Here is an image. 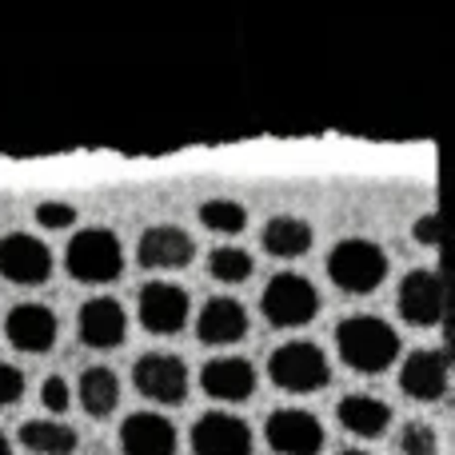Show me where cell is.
Returning a JSON list of instances; mask_svg holds the SVG:
<instances>
[{"instance_id":"6da1fadb","label":"cell","mask_w":455,"mask_h":455,"mask_svg":"<svg viewBox=\"0 0 455 455\" xmlns=\"http://www.w3.org/2000/svg\"><path fill=\"white\" fill-rule=\"evenodd\" d=\"M336 352L352 371L363 376H379L384 368H392L400 355V336L387 320L379 315H347L336 328Z\"/></svg>"},{"instance_id":"7a4b0ae2","label":"cell","mask_w":455,"mask_h":455,"mask_svg":"<svg viewBox=\"0 0 455 455\" xmlns=\"http://www.w3.org/2000/svg\"><path fill=\"white\" fill-rule=\"evenodd\" d=\"M64 264H68L72 280L80 283H108L124 272V248L108 228H84V232L72 235Z\"/></svg>"},{"instance_id":"3957f363","label":"cell","mask_w":455,"mask_h":455,"mask_svg":"<svg viewBox=\"0 0 455 455\" xmlns=\"http://www.w3.org/2000/svg\"><path fill=\"white\" fill-rule=\"evenodd\" d=\"M328 275L336 280V288L363 296V291H376L379 283H384L387 256L379 243L360 240V235H355V240H339L328 256Z\"/></svg>"},{"instance_id":"277c9868","label":"cell","mask_w":455,"mask_h":455,"mask_svg":"<svg viewBox=\"0 0 455 455\" xmlns=\"http://www.w3.org/2000/svg\"><path fill=\"white\" fill-rule=\"evenodd\" d=\"M267 376H272V384L283 387V392H320V387H328L331 368H328V355L315 344H307V339H288V344H280L272 352Z\"/></svg>"},{"instance_id":"5b68a950","label":"cell","mask_w":455,"mask_h":455,"mask_svg":"<svg viewBox=\"0 0 455 455\" xmlns=\"http://www.w3.org/2000/svg\"><path fill=\"white\" fill-rule=\"evenodd\" d=\"M259 307H264V315L275 328H304V323L315 320V312H320V291H315L312 280H304V275L280 272V275H272V283L264 288Z\"/></svg>"},{"instance_id":"8992f818","label":"cell","mask_w":455,"mask_h":455,"mask_svg":"<svg viewBox=\"0 0 455 455\" xmlns=\"http://www.w3.org/2000/svg\"><path fill=\"white\" fill-rule=\"evenodd\" d=\"M132 384L144 400L152 403H176L188 400V368H184L180 355H168V352H148L136 360L132 368Z\"/></svg>"},{"instance_id":"52a82bcc","label":"cell","mask_w":455,"mask_h":455,"mask_svg":"<svg viewBox=\"0 0 455 455\" xmlns=\"http://www.w3.org/2000/svg\"><path fill=\"white\" fill-rule=\"evenodd\" d=\"M448 312V283L435 267H419L408 272L400 283V315L416 328H432Z\"/></svg>"},{"instance_id":"ba28073f","label":"cell","mask_w":455,"mask_h":455,"mask_svg":"<svg viewBox=\"0 0 455 455\" xmlns=\"http://www.w3.org/2000/svg\"><path fill=\"white\" fill-rule=\"evenodd\" d=\"M267 448L280 455H320L323 451V427L312 411L304 408H280L264 424Z\"/></svg>"},{"instance_id":"9c48e42d","label":"cell","mask_w":455,"mask_h":455,"mask_svg":"<svg viewBox=\"0 0 455 455\" xmlns=\"http://www.w3.org/2000/svg\"><path fill=\"white\" fill-rule=\"evenodd\" d=\"M0 275L12 283H44L52 275V251L28 232H12L0 240Z\"/></svg>"},{"instance_id":"30bf717a","label":"cell","mask_w":455,"mask_h":455,"mask_svg":"<svg viewBox=\"0 0 455 455\" xmlns=\"http://www.w3.org/2000/svg\"><path fill=\"white\" fill-rule=\"evenodd\" d=\"M140 323L152 336H176L188 323V291L168 280H152L140 288Z\"/></svg>"},{"instance_id":"8fae6325","label":"cell","mask_w":455,"mask_h":455,"mask_svg":"<svg viewBox=\"0 0 455 455\" xmlns=\"http://www.w3.org/2000/svg\"><path fill=\"white\" fill-rule=\"evenodd\" d=\"M448 376H451L448 352H440V347H416L408 355V363L400 368V387L411 400L435 403L448 395Z\"/></svg>"},{"instance_id":"7c38bea8","label":"cell","mask_w":455,"mask_h":455,"mask_svg":"<svg viewBox=\"0 0 455 455\" xmlns=\"http://www.w3.org/2000/svg\"><path fill=\"white\" fill-rule=\"evenodd\" d=\"M196 455H251V427L228 411H208L192 424Z\"/></svg>"},{"instance_id":"4fadbf2b","label":"cell","mask_w":455,"mask_h":455,"mask_svg":"<svg viewBox=\"0 0 455 455\" xmlns=\"http://www.w3.org/2000/svg\"><path fill=\"white\" fill-rule=\"evenodd\" d=\"M144 267L152 272H176V267H188L192 256H196V243L184 228L176 224H156L140 235V248H136Z\"/></svg>"},{"instance_id":"5bb4252c","label":"cell","mask_w":455,"mask_h":455,"mask_svg":"<svg viewBox=\"0 0 455 455\" xmlns=\"http://www.w3.org/2000/svg\"><path fill=\"white\" fill-rule=\"evenodd\" d=\"M124 455H176V427L160 411H136L120 427Z\"/></svg>"},{"instance_id":"9a60e30c","label":"cell","mask_w":455,"mask_h":455,"mask_svg":"<svg viewBox=\"0 0 455 455\" xmlns=\"http://www.w3.org/2000/svg\"><path fill=\"white\" fill-rule=\"evenodd\" d=\"M8 344L20 352H48L56 344V312L44 304H16L4 320Z\"/></svg>"},{"instance_id":"2e32d148","label":"cell","mask_w":455,"mask_h":455,"mask_svg":"<svg viewBox=\"0 0 455 455\" xmlns=\"http://www.w3.org/2000/svg\"><path fill=\"white\" fill-rule=\"evenodd\" d=\"M200 387H204L212 400L243 403L251 392H256V368H251L248 360H240V355H220V360L204 363Z\"/></svg>"},{"instance_id":"e0dca14e","label":"cell","mask_w":455,"mask_h":455,"mask_svg":"<svg viewBox=\"0 0 455 455\" xmlns=\"http://www.w3.org/2000/svg\"><path fill=\"white\" fill-rule=\"evenodd\" d=\"M80 339H84L88 347H120L128 336V315L124 307L116 304V299H88L84 307H80Z\"/></svg>"},{"instance_id":"ac0fdd59","label":"cell","mask_w":455,"mask_h":455,"mask_svg":"<svg viewBox=\"0 0 455 455\" xmlns=\"http://www.w3.org/2000/svg\"><path fill=\"white\" fill-rule=\"evenodd\" d=\"M196 336L204 339V344H212V347L243 339L248 336V312H243V304L240 299H232V296L208 299L204 312H200V320H196Z\"/></svg>"},{"instance_id":"d6986e66","label":"cell","mask_w":455,"mask_h":455,"mask_svg":"<svg viewBox=\"0 0 455 455\" xmlns=\"http://www.w3.org/2000/svg\"><path fill=\"white\" fill-rule=\"evenodd\" d=\"M336 416L339 427H347L360 440H379L387 432V424H392V408L384 400H376V395H344Z\"/></svg>"},{"instance_id":"ffe728a7","label":"cell","mask_w":455,"mask_h":455,"mask_svg":"<svg viewBox=\"0 0 455 455\" xmlns=\"http://www.w3.org/2000/svg\"><path fill=\"white\" fill-rule=\"evenodd\" d=\"M20 443L32 455H72L76 451V427L60 424V419H24Z\"/></svg>"},{"instance_id":"44dd1931","label":"cell","mask_w":455,"mask_h":455,"mask_svg":"<svg viewBox=\"0 0 455 455\" xmlns=\"http://www.w3.org/2000/svg\"><path fill=\"white\" fill-rule=\"evenodd\" d=\"M76 400H80V408H84L88 416H96V419H104L108 411H116V403H120L116 371L112 368H88L84 376H80V384H76Z\"/></svg>"},{"instance_id":"7402d4cb","label":"cell","mask_w":455,"mask_h":455,"mask_svg":"<svg viewBox=\"0 0 455 455\" xmlns=\"http://www.w3.org/2000/svg\"><path fill=\"white\" fill-rule=\"evenodd\" d=\"M264 248L280 259H296L312 248V224L299 216H272L264 224Z\"/></svg>"},{"instance_id":"603a6c76","label":"cell","mask_w":455,"mask_h":455,"mask_svg":"<svg viewBox=\"0 0 455 455\" xmlns=\"http://www.w3.org/2000/svg\"><path fill=\"white\" fill-rule=\"evenodd\" d=\"M251 267H256L251 251L232 248V243H224V248H216L212 256H208V272H212L220 283H243L251 275Z\"/></svg>"},{"instance_id":"cb8c5ba5","label":"cell","mask_w":455,"mask_h":455,"mask_svg":"<svg viewBox=\"0 0 455 455\" xmlns=\"http://www.w3.org/2000/svg\"><path fill=\"white\" fill-rule=\"evenodd\" d=\"M200 224L212 228V232L235 235L248 224V212H243V204H235V200H204V204H200Z\"/></svg>"},{"instance_id":"d4e9b609","label":"cell","mask_w":455,"mask_h":455,"mask_svg":"<svg viewBox=\"0 0 455 455\" xmlns=\"http://www.w3.org/2000/svg\"><path fill=\"white\" fill-rule=\"evenodd\" d=\"M400 455H440V435H435L432 424H411L400 427Z\"/></svg>"},{"instance_id":"484cf974","label":"cell","mask_w":455,"mask_h":455,"mask_svg":"<svg viewBox=\"0 0 455 455\" xmlns=\"http://www.w3.org/2000/svg\"><path fill=\"white\" fill-rule=\"evenodd\" d=\"M36 220H40V228H52V232H60V228L76 224V208L60 204V200H48V204L36 208Z\"/></svg>"},{"instance_id":"4316f807","label":"cell","mask_w":455,"mask_h":455,"mask_svg":"<svg viewBox=\"0 0 455 455\" xmlns=\"http://www.w3.org/2000/svg\"><path fill=\"white\" fill-rule=\"evenodd\" d=\"M40 403H44L48 411H56V416H60V411L72 403L68 384H64L60 376H48V379H44V387H40Z\"/></svg>"},{"instance_id":"83f0119b","label":"cell","mask_w":455,"mask_h":455,"mask_svg":"<svg viewBox=\"0 0 455 455\" xmlns=\"http://www.w3.org/2000/svg\"><path fill=\"white\" fill-rule=\"evenodd\" d=\"M24 395V376L12 368V363H0V408L16 403Z\"/></svg>"},{"instance_id":"f1b7e54d","label":"cell","mask_w":455,"mask_h":455,"mask_svg":"<svg viewBox=\"0 0 455 455\" xmlns=\"http://www.w3.org/2000/svg\"><path fill=\"white\" fill-rule=\"evenodd\" d=\"M411 235H416V243H424V248H435V243H440V216L435 212L419 216V220L411 224Z\"/></svg>"},{"instance_id":"f546056e","label":"cell","mask_w":455,"mask_h":455,"mask_svg":"<svg viewBox=\"0 0 455 455\" xmlns=\"http://www.w3.org/2000/svg\"><path fill=\"white\" fill-rule=\"evenodd\" d=\"M0 455H12V443H8L4 432H0Z\"/></svg>"},{"instance_id":"4dcf8cb0","label":"cell","mask_w":455,"mask_h":455,"mask_svg":"<svg viewBox=\"0 0 455 455\" xmlns=\"http://www.w3.org/2000/svg\"><path fill=\"white\" fill-rule=\"evenodd\" d=\"M339 455H368V451H339Z\"/></svg>"}]
</instances>
